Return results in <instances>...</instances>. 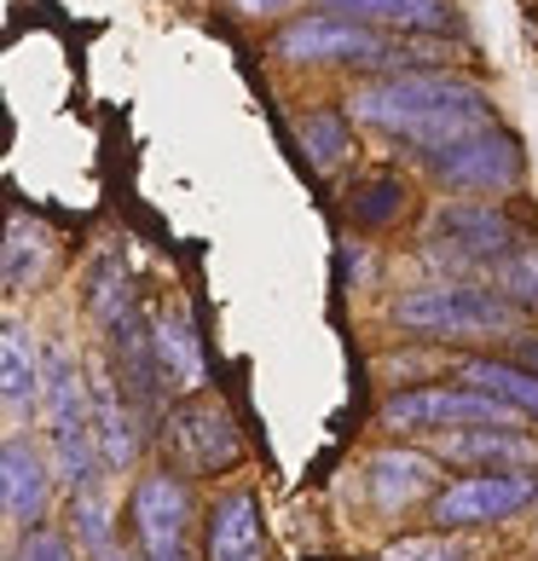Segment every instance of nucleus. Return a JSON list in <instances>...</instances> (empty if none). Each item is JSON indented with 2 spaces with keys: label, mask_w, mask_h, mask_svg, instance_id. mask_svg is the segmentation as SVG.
Wrapping results in <instances>:
<instances>
[{
  "label": "nucleus",
  "mask_w": 538,
  "mask_h": 561,
  "mask_svg": "<svg viewBox=\"0 0 538 561\" xmlns=\"http://www.w3.org/2000/svg\"><path fill=\"white\" fill-rule=\"evenodd\" d=\"M428 451L440 463H469L474 474L487 469H538V434L527 428H451V434H428Z\"/></svg>",
  "instance_id": "14"
},
{
  "label": "nucleus",
  "mask_w": 538,
  "mask_h": 561,
  "mask_svg": "<svg viewBox=\"0 0 538 561\" xmlns=\"http://www.w3.org/2000/svg\"><path fill=\"white\" fill-rule=\"evenodd\" d=\"M81 307H88V319L99 330H111L116 319H128L134 313V273H128V255L111 243V249H99V255L88 261V278H81Z\"/></svg>",
  "instance_id": "20"
},
{
  "label": "nucleus",
  "mask_w": 538,
  "mask_h": 561,
  "mask_svg": "<svg viewBox=\"0 0 538 561\" xmlns=\"http://www.w3.org/2000/svg\"><path fill=\"white\" fill-rule=\"evenodd\" d=\"M319 12H342L382 35H451L458 30V7L451 0H319Z\"/></svg>",
  "instance_id": "16"
},
{
  "label": "nucleus",
  "mask_w": 538,
  "mask_h": 561,
  "mask_svg": "<svg viewBox=\"0 0 538 561\" xmlns=\"http://www.w3.org/2000/svg\"><path fill=\"white\" fill-rule=\"evenodd\" d=\"M145 561H192V550H169V556H145Z\"/></svg>",
  "instance_id": "32"
},
{
  "label": "nucleus",
  "mask_w": 538,
  "mask_h": 561,
  "mask_svg": "<svg viewBox=\"0 0 538 561\" xmlns=\"http://www.w3.org/2000/svg\"><path fill=\"white\" fill-rule=\"evenodd\" d=\"M377 423L394 428V434H451V428H522L527 417L504 400H492L481 388H446V382H428V388H400L377 405Z\"/></svg>",
  "instance_id": "4"
},
{
  "label": "nucleus",
  "mask_w": 538,
  "mask_h": 561,
  "mask_svg": "<svg viewBox=\"0 0 538 561\" xmlns=\"http://www.w3.org/2000/svg\"><path fill=\"white\" fill-rule=\"evenodd\" d=\"M394 41L400 35L354 24V18H342V12H301L273 35V58L278 65H359V70L388 76Z\"/></svg>",
  "instance_id": "5"
},
{
  "label": "nucleus",
  "mask_w": 538,
  "mask_h": 561,
  "mask_svg": "<svg viewBox=\"0 0 538 561\" xmlns=\"http://www.w3.org/2000/svg\"><path fill=\"white\" fill-rule=\"evenodd\" d=\"M423 169H428L434 185H446V192H458V197H492V203H499L504 192L522 185L527 157H522V139L492 122V128H481V134H469L458 145H446V151L423 157Z\"/></svg>",
  "instance_id": "6"
},
{
  "label": "nucleus",
  "mask_w": 538,
  "mask_h": 561,
  "mask_svg": "<svg viewBox=\"0 0 538 561\" xmlns=\"http://www.w3.org/2000/svg\"><path fill=\"white\" fill-rule=\"evenodd\" d=\"M128 515H134V545L139 556H169V550H185V533L197 522V504H192V486L185 474L157 463L134 481V497H128Z\"/></svg>",
  "instance_id": "9"
},
{
  "label": "nucleus",
  "mask_w": 538,
  "mask_h": 561,
  "mask_svg": "<svg viewBox=\"0 0 538 561\" xmlns=\"http://www.w3.org/2000/svg\"><path fill=\"white\" fill-rule=\"evenodd\" d=\"M510 353H515V365H527L533 377H538V330H522V336L510 342Z\"/></svg>",
  "instance_id": "30"
},
{
  "label": "nucleus",
  "mask_w": 538,
  "mask_h": 561,
  "mask_svg": "<svg viewBox=\"0 0 538 561\" xmlns=\"http://www.w3.org/2000/svg\"><path fill=\"white\" fill-rule=\"evenodd\" d=\"M492 289H504V296H510L515 307H522V313H538V243L515 249V255L499 266Z\"/></svg>",
  "instance_id": "27"
},
{
  "label": "nucleus",
  "mask_w": 538,
  "mask_h": 561,
  "mask_svg": "<svg viewBox=\"0 0 538 561\" xmlns=\"http://www.w3.org/2000/svg\"><path fill=\"white\" fill-rule=\"evenodd\" d=\"M515 249L527 243H515V220L492 197H440L423 220V261L446 278L492 284Z\"/></svg>",
  "instance_id": "3"
},
{
  "label": "nucleus",
  "mask_w": 538,
  "mask_h": 561,
  "mask_svg": "<svg viewBox=\"0 0 538 561\" xmlns=\"http://www.w3.org/2000/svg\"><path fill=\"white\" fill-rule=\"evenodd\" d=\"M458 377H463V388H481L492 400L515 405L527 423H538V377L527 365L492 359V353H469V359H458Z\"/></svg>",
  "instance_id": "22"
},
{
  "label": "nucleus",
  "mask_w": 538,
  "mask_h": 561,
  "mask_svg": "<svg viewBox=\"0 0 538 561\" xmlns=\"http://www.w3.org/2000/svg\"><path fill=\"white\" fill-rule=\"evenodd\" d=\"M58 255L53 232L30 215H12L7 220V255H0V273H7V296H24V289H35L41 278H47V266Z\"/></svg>",
  "instance_id": "21"
},
{
  "label": "nucleus",
  "mask_w": 538,
  "mask_h": 561,
  "mask_svg": "<svg viewBox=\"0 0 538 561\" xmlns=\"http://www.w3.org/2000/svg\"><path fill=\"white\" fill-rule=\"evenodd\" d=\"M41 377H47V353L35 347L24 319H7L0 336V400H7V423L24 428V417H41Z\"/></svg>",
  "instance_id": "17"
},
{
  "label": "nucleus",
  "mask_w": 538,
  "mask_h": 561,
  "mask_svg": "<svg viewBox=\"0 0 538 561\" xmlns=\"http://www.w3.org/2000/svg\"><path fill=\"white\" fill-rule=\"evenodd\" d=\"M296 139H301V151H307V162H313L319 174L342 169V157L354 151V134H347V116H342V111H330V105L301 111V116H296Z\"/></svg>",
  "instance_id": "24"
},
{
  "label": "nucleus",
  "mask_w": 538,
  "mask_h": 561,
  "mask_svg": "<svg viewBox=\"0 0 538 561\" xmlns=\"http://www.w3.org/2000/svg\"><path fill=\"white\" fill-rule=\"evenodd\" d=\"M203 561H266L255 492L232 486L209 504V515H203Z\"/></svg>",
  "instance_id": "15"
},
{
  "label": "nucleus",
  "mask_w": 538,
  "mask_h": 561,
  "mask_svg": "<svg viewBox=\"0 0 538 561\" xmlns=\"http://www.w3.org/2000/svg\"><path fill=\"white\" fill-rule=\"evenodd\" d=\"M7 561H76V538H70V533H58V527L18 533Z\"/></svg>",
  "instance_id": "28"
},
{
  "label": "nucleus",
  "mask_w": 538,
  "mask_h": 561,
  "mask_svg": "<svg viewBox=\"0 0 538 561\" xmlns=\"http://www.w3.org/2000/svg\"><path fill=\"white\" fill-rule=\"evenodd\" d=\"M99 561H145V556H139V550H128V545H116L111 556H99Z\"/></svg>",
  "instance_id": "31"
},
{
  "label": "nucleus",
  "mask_w": 538,
  "mask_h": 561,
  "mask_svg": "<svg viewBox=\"0 0 538 561\" xmlns=\"http://www.w3.org/2000/svg\"><path fill=\"white\" fill-rule=\"evenodd\" d=\"M296 0H232V12L238 18H278V12H289Z\"/></svg>",
  "instance_id": "29"
},
{
  "label": "nucleus",
  "mask_w": 538,
  "mask_h": 561,
  "mask_svg": "<svg viewBox=\"0 0 538 561\" xmlns=\"http://www.w3.org/2000/svg\"><path fill=\"white\" fill-rule=\"evenodd\" d=\"M388 324L423 342H515L527 330V313L492 284L428 278L388 301Z\"/></svg>",
  "instance_id": "2"
},
{
  "label": "nucleus",
  "mask_w": 538,
  "mask_h": 561,
  "mask_svg": "<svg viewBox=\"0 0 538 561\" xmlns=\"http://www.w3.org/2000/svg\"><path fill=\"white\" fill-rule=\"evenodd\" d=\"M70 538H76V550L88 556V561L116 550V504H111V486L105 481L70 497Z\"/></svg>",
  "instance_id": "23"
},
{
  "label": "nucleus",
  "mask_w": 538,
  "mask_h": 561,
  "mask_svg": "<svg viewBox=\"0 0 538 561\" xmlns=\"http://www.w3.org/2000/svg\"><path fill=\"white\" fill-rule=\"evenodd\" d=\"M151 336H157V359H162V370H169V382L180 393H203V382H209V359H203V336H197L192 313H185V301L157 307Z\"/></svg>",
  "instance_id": "19"
},
{
  "label": "nucleus",
  "mask_w": 538,
  "mask_h": 561,
  "mask_svg": "<svg viewBox=\"0 0 538 561\" xmlns=\"http://www.w3.org/2000/svg\"><path fill=\"white\" fill-rule=\"evenodd\" d=\"M487 538L474 533H417V538H394V545H382V561H487Z\"/></svg>",
  "instance_id": "25"
},
{
  "label": "nucleus",
  "mask_w": 538,
  "mask_h": 561,
  "mask_svg": "<svg viewBox=\"0 0 538 561\" xmlns=\"http://www.w3.org/2000/svg\"><path fill=\"white\" fill-rule=\"evenodd\" d=\"M533 504H538V474L487 469V474H463V481L440 486V497L428 504V522L446 533H481V527H504L515 515H527Z\"/></svg>",
  "instance_id": "7"
},
{
  "label": "nucleus",
  "mask_w": 538,
  "mask_h": 561,
  "mask_svg": "<svg viewBox=\"0 0 538 561\" xmlns=\"http://www.w3.org/2000/svg\"><path fill=\"white\" fill-rule=\"evenodd\" d=\"M162 451H169V469L180 474H220L243 457V434L220 400L192 393V400H180L162 417Z\"/></svg>",
  "instance_id": "8"
},
{
  "label": "nucleus",
  "mask_w": 538,
  "mask_h": 561,
  "mask_svg": "<svg viewBox=\"0 0 538 561\" xmlns=\"http://www.w3.org/2000/svg\"><path fill=\"white\" fill-rule=\"evenodd\" d=\"M105 365L116 370L122 393L139 405V417H169V370L157 359V336H151V319H139V307L128 319H116L105 330Z\"/></svg>",
  "instance_id": "11"
},
{
  "label": "nucleus",
  "mask_w": 538,
  "mask_h": 561,
  "mask_svg": "<svg viewBox=\"0 0 538 561\" xmlns=\"http://www.w3.org/2000/svg\"><path fill=\"white\" fill-rule=\"evenodd\" d=\"M354 122L377 128L388 139L417 145L423 157L446 151L469 134L492 128V93L487 81L458 70H405V76H370L347 93Z\"/></svg>",
  "instance_id": "1"
},
{
  "label": "nucleus",
  "mask_w": 538,
  "mask_h": 561,
  "mask_svg": "<svg viewBox=\"0 0 538 561\" xmlns=\"http://www.w3.org/2000/svg\"><path fill=\"white\" fill-rule=\"evenodd\" d=\"M405 209V185L394 174H377V180H365L354 203H347V215H354L359 226H388V220H400Z\"/></svg>",
  "instance_id": "26"
},
{
  "label": "nucleus",
  "mask_w": 538,
  "mask_h": 561,
  "mask_svg": "<svg viewBox=\"0 0 538 561\" xmlns=\"http://www.w3.org/2000/svg\"><path fill=\"white\" fill-rule=\"evenodd\" d=\"M446 463L434 457L428 446H382V451H370L365 457V497H370V510L377 515H405V510H417L423 497L434 504L440 497V474Z\"/></svg>",
  "instance_id": "12"
},
{
  "label": "nucleus",
  "mask_w": 538,
  "mask_h": 561,
  "mask_svg": "<svg viewBox=\"0 0 538 561\" xmlns=\"http://www.w3.org/2000/svg\"><path fill=\"white\" fill-rule=\"evenodd\" d=\"M139 405L122 393L116 370L99 359L93 365V440L99 457H105V474H128L139 463V446H145V428H139Z\"/></svg>",
  "instance_id": "13"
},
{
  "label": "nucleus",
  "mask_w": 538,
  "mask_h": 561,
  "mask_svg": "<svg viewBox=\"0 0 538 561\" xmlns=\"http://www.w3.org/2000/svg\"><path fill=\"white\" fill-rule=\"evenodd\" d=\"M93 423V370H81L76 347H47V377H41V428Z\"/></svg>",
  "instance_id": "18"
},
{
  "label": "nucleus",
  "mask_w": 538,
  "mask_h": 561,
  "mask_svg": "<svg viewBox=\"0 0 538 561\" xmlns=\"http://www.w3.org/2000/svg\"><path fill=\"white\" fill-rule=\"evenodd\" d=\"M53 492H58V469L41 440H30L24 428H7V451H0V510H7V527L18 533H35L53 510Z\"/></svg>",
  "instance_id": "10"
}]
</instances>
